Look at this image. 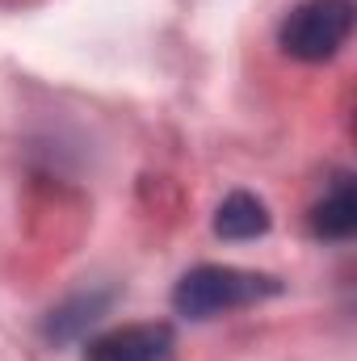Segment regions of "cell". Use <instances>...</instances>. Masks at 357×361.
Masks as SVG:
<instances>
[{"instance_id":"obj_1","label":"cell","mask_w":357,"mask_h":361,"mask_svg":"<svg viewBox=\"0 0 357 361\" xmlns=\"http://www.w3.org/2000/svg\"><path fill=\"white\" fill-rule=\"evenodd\" d=\"M277 290L282 281L269 273L236 269V265H198L177 281L173 307L185 319H214L240 307H257L261 298H273Z\"/></svg>"},{"instance_id":"obj_3","label":"cell","mask_w":357,"mask_h":361,"mask_svg":"<svg viewBox=\"0 0 357 361\" xmlns=\"http://www.w3.org/2000/svg\"><path fill=\"white\" fill-rule=\"evenodd\" d=\"M177 336L169 324H122L92 336L85 361H173Z\"/></svg>"},{"instance_id":"obj_6","label":"cell","mask_w":357,"mask_h":361,"mask_svg":"<svg viewBox=\"0 0 357 361\" xmlns=\"http://www.w3.org/2000/svg\"><path fill=\"white\" fill-rule=\"evenodd\" d=\"M311 231L320 240H349L357 231V193L349 177H341L311 206Z\"/></svg>"},{"instance_id":"obj_2","label":"cell","mask_w":357,"mask_h":361,"mask_svg":"<svg viewBox=\"0 0 357 361\" xmlns=\"http://www.w3.org/2000/svg\"><path fill=\"white\" fill-rule=\"evenodd\" d=\"M349 34L353 0H298L277 25V47L298 63H324L349 42Z\"/></svg>"},{"instance_id":"obj_5","label":"cell","mask_w":357,"mask_h":361,"mask_svg":"<svg viewBox=\"0 0 357 361\" xmlns=\"http://www.w3.org/2000/svg\"><path fill=\"white\" fill-rule=\"evenodd\" d=\"M269 223H273L269 206L261 197L244 193V189L227 193L214 210V235H223V240H261L269 231Z\"/></svg>"},{"instance_id":"obj_4","label":"cell","mask_w":357,"mask_h":361,"mask_svg":"<svg viewBox=\"0 0 357 361\" xmlns=\"http://www.w3.org/2000/svg\"><path fill=\"white\" fill-rule=\"evenodd\" d=\"M109 302H114V290H80V294L63 298L59 307L47 311L42 336H47L51 345H72V341H80L92 324L109 311Z\"/></svg>"}]
</instances>
